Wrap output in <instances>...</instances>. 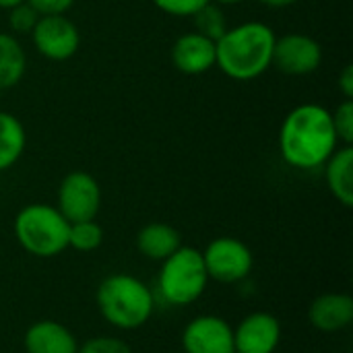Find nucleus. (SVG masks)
<instances>
[{
  "instance_id": "nucleus-1",
  "label": "nucleus",
  "mask_w": 353,
  "mask_h": 353,
  "mask_svg": "<svg viewBox=\"0 0 353 353\" xmlns=\"http://www.w3.org/2000/svg\"><path fill=\"white\" fill-rule=\"evenodd\" d=\"M277 143L281 159L302 172L323 168L339 147L331 112L319 103L296 105L283 118Z\"/></svg>"
},
{
  "instance_id": "nucleus-2",
  "label": "nucleus",
  "mask_w": 353,
  "mask_h": 353,
  "mask_svg": "<svg viewBox=\"0 0 353 353\" xmlns=\"http://www.w3.org/2000/svg\"><path fill=\"white\" fill-rule=\"evenodd\" d=\"M275 39V31L261 21L228 27V31L215 41V66L234 81L259 79L273 64Z\"/></svg>"
},
{
  "instance_id": "nucleus-3",
  "label": "nucleus",
  "mask_w": 353,
  "mask_h": 353,
  "mask_svg": "<svg viewBox=\"0 0 353 353\" xmlns=\"http://www.w3.org/2000/svg\"><path fill=\"white\" fill-rule=\"evenodd\" d=\"M95 304L103 321L118 331L145 327L155 312L153 290L130 273H112L97 285Z\"/></svg>"
},
{
  "instance_id": "nucleus-4",
  "label": "nucleus",
  "mask_w": 353,
  "mask_h": 353,
  "mask_svg": "<svg viewBox=\"0 0 353 353\" xmlns=\"http://www.w3.org/2000/svg\"><path fill=\"white\" fill-rule=\"evenodd\" d=\"M70 223L64 215L46 203L25 205L12 221L17 244L31 256L54 259L68 248Z\"/></svg>"
},
{
  "instance_id": "nucleus-5",
  "label": "nucleus",
  "mask_w": 353,
  "mask_h": 353,
  "mask_svg": "<svg viewBox=\"0 0 353 353\" xmlns=\"http://www.w3.org/2000/svg\"><path fill=\"white\" fill-rule=\"evenodd\" d=\"M209 275L203 263V252L194 246H180L161 263L157 275L159 298L176 308L194 304L209 285Z\"/></svg>"
},
{
  "instance_id": "nucleus-6",
  "label": "nucleus",
  "mask_w": 353,
  "mask_h": 353,
  "mask_svg": "<svg viewBox=\"0 0 353 353\" xmlns=\"http://www.w3.org/2000/svg\"><path fill=\"white\" fill-rule=\"evenodd\" d=\"M201 252L209 279L217 283H225V285L240 283L254 269V254L248 248V244L232 236H221L211 240L207 248Z\"/></svg>"
},
{
  "instance_id": "nucleus-7",
  "label": "nucleus",
  "mask_w": 353,
  "mask_h": 353,
  "mask_svg": "<svg viewBox=\"0 0 353 353\" xmlns=\"http://www.w3.org/2000/svg\"><path fill=\"white\" fill-rule=\"evenodd\" d=\"M101 207V188L87 172H70L62 178L56 196V209L68 223L95 219Z\"/></svg>"
},
{
  "instance_id": "nucleus-8",
  "label": "nucleus",
  "mask_w": 353,
  "mask_h": 353,
  "mask_svg": "<svg viewBox=\"0 0 353 353\" xmlns=\"http://www.w3.org/2000/svg\"><path fill=\"white\" fill-rule=\"evenodd\" d=\"M31 41L43 58L64 62L77 54L81 33L66 14H41L31 31Z\"/></svg>"
},
{
  "instance_id": "nucleus-9",
  "label": "nucleus",
  "mask_w": 353,
  "mask_h": 353,
  "mask_svg": "<svg viewBox=\"0 0 353 353\" xmlns=\"http://www.w3.org/2000/svg\"><path fill=\"white\" fill-rule=\"evenodd\" d=\"M184 353H236L234 327L217 314L194 316L180 337Z\"/></svg>"
},
{
  "instance_id": "nucleus-10",
  "label": "nucleus",
  "mask_w": 353,
  "mask_h": 353,
  "mask_svg": "<svg viewBox=\"0 0 353 353\" xmlns=\"http://www.w3.org/2000/svg\"><path fill=\"white\" fill-rule=\"evenodd\" d=\"M321 62L323 48L314 37L306 33H288L275 39L271 66H275L277 70L292 77H304L314 72L321 66Z\"/></svg>"
},
{
  "instance_id": "nucleus-11",
  "label": "nucleus",
  "mask_w": 353,
  "mask_h": 353,
  "mask_svg": "<svg viewBox=\"0 0 353 353\" xmlns=\"http://www.w3.org/2000/svg\"><path fill=\"white\" fill-rule=\"evenodd\" d=\"M281 323L275 314L256 310L234 327L236 353H275L281 343Z\"/></svg>"
},
{
  "instance_id": "nucleus-12",
  "label": "nucleus",
  "mask_w": 353,
  "mask_h": 353,
  "mask_svg": "<svg viewBox=\"0 0 353 353\" xmlns=\"http://www.w3.org/2000/svg\"><path fill=\"white\" fill-rule=\"evenodd\" d=\"M172 64L184 74H203L209 72L217 62L215 41L192 31L180 35L172 46Z\"/></svg>"
},
{
  "instance_id": "nucleus-13",
  "label": "nucleus",
  "mask_w": 353,
  "mask_h": 353,
  "mask_svg": "<svg viewBox=\"0 0 353 353\" xmlns=\"http://www.w3.org/2000/svg\"><path fill=\"white\" fill-rule=\"evenodd\" d=\"M308 321L321 333H339L347 329L353 323V298L339 292L321 294L308 308Z\"/></svg>"
},
{
  "instance_id": "nucleus-14",
  "label": "nucleus",
  "mask_w": 353,
  "mask_h": 353,
  "mask_svg": "<svg viewBox=\"0 0 353 353\" xmlns=\"http://www.w3.org/2000/svg\"><path fill=\"white\" fill-rule=\"evenodd\" d=\"M25 353H77L79 341L74 333L56 321H37L23 335Z\"/></svg>"
},
{
  "instance_id": "nucleus-15",
  "label": "nucleus",
  "mask_w": 353,
  "mask_h": 353,
  "mask_svg": "<svg viewBox=\"0 0 353 353\" xmlns=\"http://www.w3.org/2000/svg\"><path fill=\"white\" fill-rule=\"evenodd\" d=\"M325 182L333 199L341 203L345 209L353 207V149L352 145L337 147L333 155L327 159Z\"/></svg>"
},
{
  "instance_id": "nucleus-16",
  "label": "nucleus",
  "mask_w": 353,
  "mask_h": 353,
  "mask_svg": "<svg viewBox=\"0 0 353 353\" xmlns=\"http://www.w3.org/2000/svg\"><path fill=\"white\" fill-rule=\"evenodd\" d=\"M182 246V238L176 228L153 221L139 230L137 234V250L153 263H163Z\"/></svg>"
},
{
  "instance_id": "nucleus-17",
  "label": "nucleus",
  "mask_w": 353,
  "mask_h": 353,
  "mask_svg": "<svg viewBox=\"0 0 353 353\" xmlns=\"http://www.w3.org/2000/svg\"><path fill=\"white\" fill-rule=\"evenodd\" d=\"M27 132L23 122L10 114L0 112V172L10 170L25 153Z\"/></svg>"
},
{
  "instance_id": "nucleus-18",
  "label": "nucleus",
  "mask_w": 353,
  "mask_h": 353,
  "mask_svg": "<svg viewBox=\"0 0 353 353\" xmlns=\"http://www.w3.org/2000/svg\"><path fill=\"white\" fill-rule=\"evenodd\" d=\"M27 70V56L12 33L0 31V89H10L21 83Z\"/></svg>"
},
{
  "instance_id": "nucleus-19",
  "label": "nucleus",
  "mask_w": 353,
  "mask_h": 353,
  "mask_svg": "<svg viewBox=\"0 0 353 353\" xmlns=\"http://www.w3.org/2000/svg\"><path fill=\"white\" fill-rule=\"evenodd\" d=\"M103 242V228L95 219L70 223L68 230V248L77 252H93Z\"/></svg>"
},
{
  "instance_id": "nucleus-20",
  "label": "nucleus",
  "mask_w": 353,
  "mask_h": 353,
  "mask_svg": "<svg viewBox=\"0 0 353 353\" xmlns=\"http://www.w3.org/2000/svg\"><path fill=\"white\" fill-rule=\"evenodd\" d=\"M192 19H194V31L209 37V39H213V41H217L228 31L225 14H223L221 6L215 4V2L205 4L201 10H196L192 14Z\"/></svg>"
},
{
  "instance_id": "nucleus-21",
  "label": "nucleus",
  "mask_w": 353,
  "mask_h": 353,
  "mask_svg": "<svg viewBox=\"0 0 353 353\" xmlns=\"http://www.w3.org/2000/svg\"><path fill=\"white\" fill-rule=\"evenodd\" d=\"M39 17L41 14L27 0L14 4L12 8H8V25H10L12 33H17V35H31L35 23L39 21Z\"/></svg>"
},
{
  "instance_id": "nucleus-22",
  "label": "nucleus",
  "mask_w": 353,
  "mask_h": 353,
  "mask_svg": "<svg viewBox=\"0 0 353 353\" xmlns=\"http://www.w3.org/2000/svg\"><path fill=\"white\" fill-rule=\"evenodd\" d=\"M333 128L337 132L339 143L352 145L353 143V99H343L333 112Z\"/></svg>"
},
{
  "instance_id": "nucleus-23",
  "label": "nucleus",
  "mask_w": 353,
  "mask_h": 353,
  "mask_svg": "<svg viewBox=\"0 0 353 353\" xmlns=\"http://www.w3.org/2000/svg\"><path fill=\"white\" fill-rule=\"evenodd\" d=\"M77 353H132L126 341L110 335H97L79 345Z\"/></svg>"
},
{
  "instance_id": "nucleus-24",
  "label": "nucleus",
  "mask_w": 353,
  "mask_h": 353,
  "mask_svg": "<svg viewBox=\"0 0 353 353\" xmlns=\"http://www.w3.org/2000/svg\"><path fill=\"white\" fill-rule=\"evenodd\" d=\"M151 2L170 17H192L196 10H201L205 4L213 0H151Z\"/></svg>"
},
{
  "instance_id": "nucleus-25",
  "label": "nucleus",
  "mask_w": 353,
  "mask_h": 353,
  "mask_svg": "<svg viewBox=\"0 0 353 353\" xmlns=\"http://www.w3.org/2000/svg\"><path fill=\"white\" fill-rule=\"evenodd\" d=\"M39 14H64L74 0H27Z\"/></svg>"
},
{
  "instance_id": "nucleus-26",
  "label": "nucleus",
  "mask_w": 353,
  "mask_h": 353,
  "mask_svg": "<svg viewBox=\"0 0 353 353\" xmlns=\"http://www.w3.org/2000/svg\"><path fill=\"white\" fill-rule=\"evenodd\" d=\"M337 87H339V91H341V95H343L345 99H353V66L352 64L343 66V70L339 72Z\"/></svg>"
},
{
  "instance_id": "nucleus-27",
  "label": "nucleus",
  "mask_w": 353,
  "mask_h": 353,
  "mask_svg": "<svg viewBox=\"0 0 353 353\" xmlns=\"http://www.w3.org/2000/svg\"><path fill=\"white\" fill-rule=\"evenodd\" d=\"M261 4L269 6V8H285V6H292L296 4L298 0H259Z\"/></svg>"
},
{
  "instance_id": "nucleus-28",
  "label": "nucleus",
  "mask_w": 353,
  "mask_h": 353,
  "mask_svg": "<svg viewBox=\"0 0 353 353\" xmlns=\"http://www.w3.org/2000/svg\"><path fill=\"white\" fill-rule=\"evenodd\" d=\"M19 2H23V0H0V8H12L14 4H19Z\"/></svg>"
},
{
  "instance_id": "nucleus-29",
  "label": "nucleus",
  "mask_w": 353,
  "mask_h": 353,
  "mask_svg": "<svg viewBox=\"0 0 353 353\" xmlns=\"http://www.w3.org/2000/svg\"><path fill=\"white\" fill-rule=\"evenodd\" d=\"M215 4H219V6H230V4H240V2H244V0H213Z\"/></svg>"
}]
</instances>
